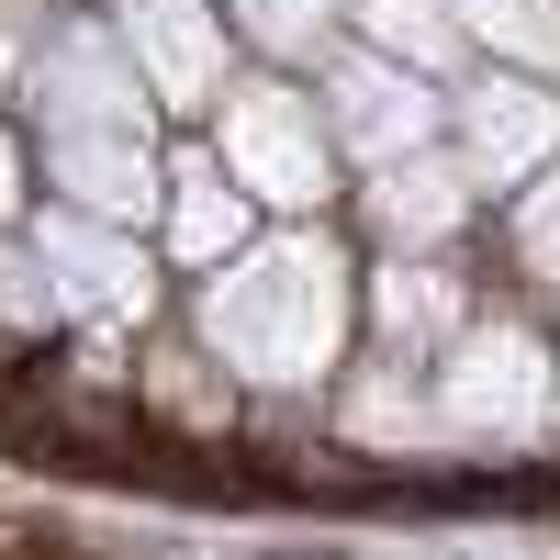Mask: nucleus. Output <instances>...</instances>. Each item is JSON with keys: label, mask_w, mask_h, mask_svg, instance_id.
Returning <instances> with one entry per match:
<instances>
[{"label": "nucleus", "mask_w": 560, "mask_h": 560, "mask_svg": "<svg viewBox=\"0 0 560 560\" xmlns=\"http://www.w3.org/2000/svg\"><path fill=\"white\" fill-rule=\"evenodd\" d=\"M538 404H549V382H538V348L527 337H471V348H459V370H448V415H459V427L527 438Z\"/></svg>", "instance_id": "f257e3e1"}, {"label": "nucleus", "mask_w": 560, "mask_h": 560, "mask_svg": "<svg viewBox=\"0 0 560 560\" xmlns=\"http://www.w3.org/2000/svg\"><path fill=\"white\" fill-rule=\"evenodd\" d=\"M549 135H560V113L538 102V90H482V102H471V168L504 179V168H527Z\"/></svg>", "instance_id": "f03ea898"}, {"label": "nucleus", "mask_w": 560, "mask_h": 560, "mask_svg": "<svg viewBox=\"0 0 560 560\" xmlns=\"http://www.w3.org/2000/svg\"><path fill=\"white\" fill-rule=\"evenodd\" d=\"M348 135H359V147L370 158H415V147H427V90H393L382 68H348Z\"/></svg>", "instance_id": "7ed1b4c3"}, {"label": "nucleus", "mask_w": 560, "mask_h": 560, "mask_svg": "<svg viewBox=\"0 0 560 560\" xmlns=\"http://www.w3.org/2000/svg\"><path fill=\"white\" fill-rule=\"evenodd\" d=\"M382 224H393V236L404 247H438L448 236V224H459V179L438 168V158H382Z\"/></svg>", "instance_id": "20e7f679"}, {"label": "nucleus", "mask_w": 560, "mask_h": 560, "mask_svg": "<svg viewBox=\"0 0 560 560\" xmlns=\"http://www.w3.org/2000/svg\"><path fill=\"white\" fill-rule=\"evenodd\" d=\"M280 113H292V102H247L236 147H247V168H258V191H314V179H325V147H303Z\"/></svg>", "instance_id": "39448f33"}, {"label": "nucleus", "mask_w": 560, "mask_h": 560, "mask_svg": "<svg viewBox=\"0 0 560 560\" xmlns=\"http://www.w3.org/2000/svg\"><path fill=\"white\" fill-rule=\"evenodd\" d=\"M236 224H247V202H236V179H213V168H191V179H179V247H191V258H213V247H236Z\"/></svg>", "instance_id": "423d86ee"}, {"label": "nucleus", "mask_w": 560, "mask_h": 560, "mask_svg": "<svg viewBox=\"0 0 560 560\" xmlns=\"http://www.w3.org/2000/svg\"><path fill=\"white\" fill-rule=\"evenodd\" d=\"M382 325H393V337L448 325V280H438V269H393V280H382Z\"/></svg>", "instance_id": "0eeeda50"}, {"label": "nucleus", "mask_w": 560, "mask_h": 560, "mask_svg": "<svg viewBox=\"0 0 560 560\" xmlns=\"http://www.w3.org/2000/svg\"><path fill=\"white\" fill-rule=\"evenodd\" d=\"M147 45H158L168 79H202V12L191 0H147Z\"/></svg>", "instance_id": "6e6552de"}, {"label": "nucleus", "mask_w": 560, "mask_h": 560, "mask_svg": "<svg viewBox=\"0 0 560 560\" xmlns=\"http://www.w3.org/2000/svg\"><path fill=\"white\" fill-rule=\"evenodd\" d=\"M370 34L415 45V57H448V12H438V0H370Z\"/></svg>", "instance_id": "1a4fd4ad"}, {"label": "nucleus", "mask_w": 560, "mask_h": 560, "mask_svg": "<svg viewBox=\"0 0 560 560\" xmlns=\"http://www.w3.org/2000/svg\"><path fill=\"white\" fill-rule=\"evenodd\" d=\"M516 236H527V258H538V269H560V179L538 191V213L516 224Z\"/></svg>", "instance_id": "9d476101"}, {"label": "nucleus", "mask_w": 560, "mask_h": 560, "mask_svg": "<svg viewBox=\"0 0 560 560\" xmlns=\"http://www.w3.org/2000/svg\"><path fill=\"white\" fill-rule=\"evenodd\" d=\"M247 12H258V34H280V45H303L325 0H247Z\"/></svg>", "instance_id": "9b49d317"}, {"label": "nucleus", "mask_w": 560, "mask_h": 560, "mask_svg": "<svg viewBox=\"0 0 560 560\" xmlns=\"http://www.w3.org/2000/svg\"><path fill=\"white\" fill-rule=\"evenodd\" d=\"M549 57H560V0H549Z\"/></svg>", "instance_id": "f8f14e48"}, {"label": "nucleus", "mask_w": 560, "mask_h": 560, "mask_svg": "<svg viewBox=\"0 0 560 560\" xmlns=\"http://www.w3.org/2000/svg\"><path fill=\"white\" fill-rule=\"evenodd\" d=\"M0 213H12V168H0Z\"/></svg>", "instance_id": "ddd939ff"}]
</instances>
